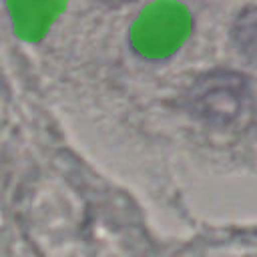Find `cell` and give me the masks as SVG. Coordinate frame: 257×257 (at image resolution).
Segmentation results:
<instances>
[{"label":"cell","instance_id":"cell-1","mask_svg":"<svg viewBox=\"0 0 257 257\" xmlns=\"http://www.w3.org/2000/svg\"><path fill=\"white\" fill-rule=\"evenodd\" d=\"M251 100L249 80L241 72L213 70L199 78L191 92L193 112L215 124H229L237 120Z\"/></svg>","mask_w":257,"mask_h":257},{"label":"cell","instance_id":"cell-2","mask_svg":"<svg viewBox=\"0 0 257 257\" xmlns=\"http://www.w3.org/2000/svg\"><path fill=\"white\" fill-rule=\"evenodd\" d=\"M233 40L239 52L257 62V6L243 8L233 22Z\"/></svg>","mask_w":257,"mask_h":257}]
</instances>
